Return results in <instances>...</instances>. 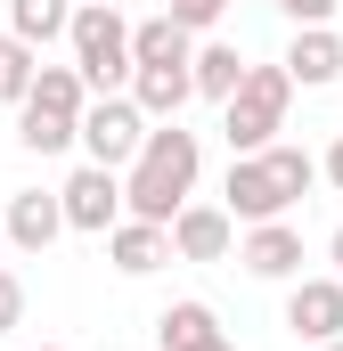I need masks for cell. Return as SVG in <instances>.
I'll use <instances>...</instances> for the list:
<instances>
[{"label": "cell", "mask_w": 343, "mask_h": 351, "mask_svg": "<svg viewBox=\"0 0 343 351\" xmlns=\"http://www.w3.org/2000/svg\"><path fill=\"white\" fill-rule=\"evenodd\" d=\"M196 172H204V147H196V131H180V123H156L147 131V147H139V164L123 180V204H131V221H180V204L196 196Z\"/></svg>", "instance_id": "1"}, {"label": "cell", "mask_w": 343, "mask_h": 351, "mask_svg": "<svg viewBox=\"0 0 343 351\" xmlns=\"http://www.w3.org/2000/svg\"><path fill=\"white\" fill-rule=\"evenodd\" d=\"M311 180L319 164L303 156V147H261V156H229V188H221V204L254 229V221H286V204L294 196H311Z\"/></svg>", "instance_id": "2"}, {"label": "cell", "mask_w": 343, "mask_h": 351, "mask_svg": "<svg viewBox=\"0 0 343 351\" xmlns=\"http://www.w3.org/2000/svg\"><path fill=\"white\" fill-rule=\"evenodd\" d=\"M286 106H294V74H286V66H254L246 90L221 106V139H229V156H261V147H278Z\"/></svg>", "instance_id": "3"}, {"label": "cell", "mask_w": 343, "mask_h": 351, "mask_svg": "<svg viewBox=\"0 0 343 351\" xmlns=\"http://www.w3.org/2000/svg\"><path fill=\"white\" fill-rule=\"evenodd\" d=\"M66 41H74V66H82V82L98 90V98H115V82L139 74V58H131V25H123L115 0H82Z\"/></svg>", "instance_id": "4"}, {"label": "cell", "mask_w": 343, "mask_h": 351, "mask_svg": "<svg viewBox=\"0 0 343 351\" xmlns=\"http://www.w3.org/2000/svg\"><path fill=\"white\" fill-rule=\"evenodd\" d=\"M82 147H90V164H106V172L139 164V147H147V114H139V98H90Z\"/></svg>", "instance_id": "5"}, {"label": "cell", "mask_w": 343, "mask_h": 351, "mask_svg": "<svg viewBox=\"0 0 343 351\" xmlns=\"http://www.w3.org/2000/svg\"><path fill=\"white\" fill-rule=\"evenodd\" d=\"M58 196H66V229H90V237H106V229L131 213V204H123V172H106V164H82Z\"/></svg>", "instance_id": "6"}, {"label": "cell", "mask_w": 343, "mask_h": 351, "mask_svg": "<svg viewBox=\"0 0 343 351\" xmlns=\"http://www.w3.org/2000/svg\"><path fill=\"white\" fill-rule=\"evenodd\" d=\"M229 245H237V213L229 204H180V221H172V254L180 262H229Z\"/></svg>", "instance_id": "7"}, {"label": "cell", "mask_w": 343, "mask_h": 351, "mask_svg": "<svg viewBox=\"0 0 343 351\" xmlns=\"http://www.w3.org/2000/svg\"><path fill=\"white\" fill-rule=\"evenodd\" d=\"M286 327H294L303 343H335V335H343V278H294Z\"/></svg>", "instance_id": "8"}, {"label": "cell", "mask_w": 343, "mask_h": 351, "mask_svg": "<svg viewBox=\"0 0 343 351\" xmlns=\"http://www.w3.org/2000/svg\"><path fill=\"white\" fill-rule=\"evenodd\" d=\"M0 221H8V245H16V254H49V245H58V229H66V196H41V188H16Z\"/></svg>", "instance_id": "9"}, {"label": "cell", "mask_w": 343, "mask_h": 351, "mask_svg": "<svg viewBox=\"0 0 343 351\" xmlns=\"http://www.w3.org/2000/svg\"><path fill=\"white\" fill-rule=\"evenodd\" d=\"M106 262L123 269V278H147V269L180 262V254H172V229H164V221H115V229H106Z\"/></svg>", "instance_id": "10"}, {"label": "cell", "mask_w": 343, "mask_h": 351, "mask_svg": "<svg viewBox=\"0 0 343 351\" xmlns=\"http://www.w3.org/2000/svg\"><path fill=\"white\" fill-rule=\"evenodd\" d=\"M237 262L254 278H303V229L294 221H254L246 245H237Z\"/></svg>", "instance_id": "11"}, {"label": "cell", "mask_w": 343, "mask_h": 351, "mask_svg": "<svg viewBox=\"0 0 343 351\" xmlns=\"http://www.w3.org/2000/svg\"><path fill=\"white\" fill-rule=\"evenodd\" d=\"M286 74L303 90H327L343 74V33L335 25H294V49H286Z\"/></svg>", "instance_id": "12"}, {"label": "cell", "mask_w": 343, "mask_h": 351, "mask_svg": "<svg viewBox=\"0 0 343 351\" xmlns=\"http://www.w3.org/2000/svg\"><path fill=\"white\" fill-rule=\"evenodd\" d=\"M131 98H139V114L180 123V106L196 98V66H139V74H131Z\"/></svg>", "instance_id": "13"}, {"label": "cell", "mask_w": 343, "mask_h": 351, "mask_svg": "<svg viewBox=\"0 0 343 351\" xmlns=\"http://www.w3.org/2000/svg\"><path fill=\"white\" fill-rule=\"evenodd\" d=\"M156 343L164 351H229V335H221L213 302H172L164 319H156Z\"/></svg>", "instance_id": "14"}, {"label": "cell", "mask_w": 343, "mask_h": 351, "mask_svg": "<svg viewBox=\"0 0 343 351\" xmlns=\"http://www.w3.org/2000/svg\"><path fill=\"white\" fill-rule=\"evenodd\" d=\"M25 106H41V114H58V123H82V114H90L82 66H41V82H33V98H25Z\"/></svg>", "instance_id": "15"}, {"label": "cell", "mask_w": 343, "mask_h": 351, "mask_svg": "<svg viewBox=\"0 0 343 351\" xmlns=\"http://www.w3.org/2000/svg\"><path fill=\"white\" fill-rule=\"evenodd\" d=\"M131 58H139V66H196L188 25H180V16H147V25H131Z\"/></svg>", "instance_id": "16"}, {"label": "cell", "mask_w": 343, "mask_h": 351, "mask_svg": "<svg viewBox=\"0 0 343 351\" xmlns=\"http://www.w3.org/2000/svg\"><path fill=\"white\" fill-rule=\"evenodd\" d=\"M74 8H82V0H8V33L41 49V41H58V33H74Z\"/></svg>", "instance_id": "17"}, {"label": "cell", "mask_w": 343, "mask_h": 351, "mask_svg": "<svg viewBox=\"0 0 343 351\" xmlns=\"http://www.w3.org/2000/svg\"><path fill=\"white\" fill-rule=\"evenodd\" d=\"M246 74H254V66H246L229 41H204V49H196V90H204V98H221V106H229V98L246 90Z\"/></svg>", "instance_id": "18"}, {"label": "cell", "mask_w": 343, "mask_h": 351, "mask_svg": "<svg viewBox=\"0 0 343 351\" xmlns=\"http://www.w3.org/2000/svg\"><path fill=\"white\" fill-rule=\"evenodd\" d=\"M16 139H25L33 156H58V147L82 139V123H58V114H41V106H16Z\"/></svg>", "instance_id": "19"}, {"label": "cell", "mask_w": 343, "mask_h": 351, "mask_svg": "<svg viewBox=\"0 0 343 351\" xmlns=\"http://www.w3.org/2000/svg\"><path fill=\"white\" fill-rule=\"evenodd\" d=\"M41 82V58H33V41H8L0 49V106H25Z\"/></svg>", "instance_id": "20"}, {"label": "cell", "mask_w": 343, "mask_h": 351, "mask_svg": "<svg viewBox=\"0 0 343 351\" xmlns=\"http://www.w3.org/2000/svg\"><path fill=\"white\" fill-rule=\"evenodd\" d=\"M221 8H229V0H164V16H180L188 33H204V25H221Z\"/></svg>", "instance_id": "21"}, {"label": "cell", "mask_w": 343, "mask_h": 351, "mask_svg": "<svg viewBox=\"0 0 343 351\" xmlns=\"http://www.w3.org/2000/svg\"><path fill=\"white\" fill-rule=\"evenodd\" d=\"M16 319H25V286H16V278H8V269H0V335H8V327H16Z\"/></svg>", "instance_id": "22"}, {"label": "cell", "mask_w": 343, "mask_h": 351, "mask_svg": "<svg viewBox=\"0 0 343 351\" xmlns=\"http://www.w3.org/2000/svg\"><path fill=\"white\" fill-rule=\"evenodd\" d=\"M335 8H343V0H286L294 25H335Z\"/></svg>", "instance_id": "23"}, {"label": "cell", "mask_w": 343, "mask_h": 351, "mask_svg": "<svg viewBox=\"0 0 343 351\" xmlns=\"http://www.w3.org/2000/svg\"><path fill=\"white\" fill-rule=\"evenodd\" d=\"M319 172H327V180L343 188V131H335V147H327V164H319Z\"/></svg>", "instance_id": "24"}, {"label": "cell", "mask_w": 343, "mask_h": 351, "mask_svg": "<svg viewBox=\"0 0 343 351\" xmlns=\"http://www.w3.org/2000/svg\"><path fill=\"white\" fill-rule=\"evenodd\" d=\"M327 262H335V278H343V229H335V237H327Z\"/></svg>", "instance_id": "25"}, {"label": "cell", "mask_w": 343, "mask_h": 351, "mask_svg": "<svg viewBox=\"0 0 343 351\" xmlns=\"http://www.w3.org/2000/svg\"><path fill=\"white\" fill-rule=\"evenodd\" d=\"M319 351H343V335H335V343H319Z\"/></svg>", "instance_id": "26"}, {"label": "cell", "mask_w": 343, "mask_h": 351, "mask_svg": "<svg viewBox=\"0 0 343 351\" xmlns=\"http://www.w3.org/2000/svg\"><path fill=\"white\" fill-rule=\"evenodd\" d=\"M8 41H16V33H0V49H8Z\"/></svg>", "instance_id": "27"}, {"label": "cell", "mask_w": 343, "mask_h": 351, "mask_svg": "<svg viewBox=\"0 0 343 351\" xmlns=\"http://www.w3.org/2000/svg\"><path fill=\"white\" fill-rule=\"evenodd\" d=\"M0 245H8V221H0Z\"/></svg>", "instance_id": "28"}, {"label": "cell", "mask_w": 343, "mask_h": 351, "mask_svg": "<svg viewBox=\"0 0 343 351\" xmlns=\"http://www.w3.org/2000/svg\"><path fill=\"white\" fill-rule=\"evenodd\" d=\"M278 8H286V0H278Z\"/></svg>", "instance_id": "29"}, {"label": "cell", "mask_w": 343, "mask_h": 351, "mask_svg": "<svg viewBox=\"0 0 343 351\" xmlns=\"http://www.w3.org/2000/svg\"><path fill=\"white\" fill-rule=\"evenodd\" d=\"M41 351H49V343H41Z\"/></svg>", "instance_id": "30"}]
</instances>
